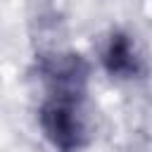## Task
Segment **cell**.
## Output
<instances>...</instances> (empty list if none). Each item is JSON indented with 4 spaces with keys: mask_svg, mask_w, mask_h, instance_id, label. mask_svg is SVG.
I'll return each instance as SVG.
<instances>
[{
    "mask_svg": "<svg viewBox=\"0 0 152 152\" xmlns=\"http://www.w3.org/2000/svg\"><path fill=\"white\" fill-rule=\"evenodd\" d=\"M97 62L114 81H135L145 74V57L135 38L124 28H112L100 45Z\"/></svg>",
    "mask_w": 152,
    "mask_h": 152,
    "instance_id": "3957f363",
    "label": "cell"
},
{
    "mask_svg": "<svg viewBox=\"0 0 152 152\" xmlns=\"http://www.w3.org/2000/svg\"><path fill=\"white\" fill-rule=\"evenodd\" d=\"M31 74L45 95L86 100L93 78V64L78 50L43 48L36 52Z\"/></svg>",
    "mask_w": 152,
    "mask_h": 152,
    "instance_id": "7a4b0ae2",
    "label": "cell"
},
{
    "mask_svg": "<svg viewBox=\"0 0 152 152\" xmlns=\"http://www.w3.org/2000/svg\"><path fill=\"white\" fill-rule=\"evenodd\" d=\"M36 124L55 152H83L93 142V128L83 97L43 95L36 109Z\"/></svg>",
    "mask_w": 152,
    "mask_h": 152,
    "instance_id": "6da1fadb",
    "label": "cell"
}]
</instances>
